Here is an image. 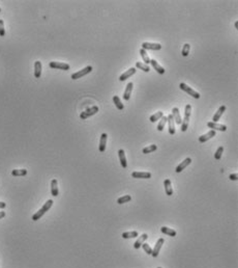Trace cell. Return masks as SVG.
<instances>
[{"label": "cell", "instance_id": "26", "mask_svg": "<svg viewBox=\"0 0 238 268\" xmlns=\"http://www.w3.org/2000/svg\"><path fill=\"white\" fill-rule=\"evenodd\" d=\"M138 236V232L137 231H132V232H124L122 233L121 237L124 239H129V238H135Z\"/></svg>", "mask_w": 238, "mask_h": 268}, {"label": "cell", "instance_id": "8", "mask_svg": "<svg viewBox=\"0 0 238 268\" xmlns=\"http://www.w3.org/2000/svg\"><path fill=\"white\" fill-rule=\"evenodd\" d=\"M207 126L209 128H211V130H219V131H227V126L226 125H222V124H218V123H214V122H208L207 123Z\"/></svg>", "mask_w": 238, "mask_h": 268}, {"label": "cell", "instance_id": "17", "mask_svg": "<svg viewBox=\"0 0 238 268\" xmlns=\"http://www.w3.org/2000/svg\"><path fill=\"white\" fill-rule=\"evenodd\" d=\"M164 185H165V191H166L167 195H172L173 194V188H172V184L171 181L169 179H166L164 181Z\"/></svg>", "mask_w": 238, "mask_h": 268}, {"label": "cell", "instance_id": "41", "mask_svg": "<svg viewBox=\"0 0 238 268\" xmlns=\"http://www.w3.org/2000/svg\"><path fill=\"white\" fill-rule=\"evenodd\" d=\"M4 216H5V212L4 211H0V219L3 218Z\"/></svg>", "mask_w": 238, "mask_h": 268}, {"label": "cell", "instance_id": "14", "mask_svg": "<svg viewBox=\"0 0 238 268\" xmlns=\"http://www.w3.org/2000/svg\"><path fill=\"white\" fill-rule=\"evenodd\" d=\"M136 72H137L136 68H130V70H127L126 72H124L123 74L120 75L119 80H120V81H124V80H126L127 78H130V76H133L134 74H136Z\"/></svg>", "mask_w": 238, "mask_h": 268}, {"label": "cell", "instance_id": "29", "mask_svg": "<svg viewBox=\"0 0 238 268\" xmlns=\"http://www.w3.org/2000/svg\"><path fill=\"white\" fill-rule=\"evenodd\" d=\"M163 117H164L163 111H158L156 114H154L153 115H151V117H150V122L154 123V122H156L158 120H161Z\"/></svg>", "mask_w": 238, "mask_h": 268}, {"label": "cell", "instance_id": "20", "mask_svg": "<svg viewBox=\"0 0 238 268\" xmlns=\"http://www.w3.org/2000/svg\"><path fill=\"white\" fill-rule=\"evenodd\" d=\"M147 238H148V235H147V234H143L142 236H140V237L138 238V240L135 242L134 248H135L136 249L140 248L141 246H142V244H143L144 242H145V240H147Z\"/></svg>", "mask_w": 238, "mask_h": 268}, {"label": "cell", "instance_id": "24", "mask_svg": "<svg viewBox=\"0 0 238 268\" xmlns=\"http://www.w3.org/2000/svg\"><path fill=\"white\" fill-rule=\"evenodd\" d=\"M41 75V62L40 60H36L34 64V76L35 78H40Z\"/></svg>", "mask_w": 238, "mask_h": 268}, {"label": "cell", "instance_id": "30", "mask_svg": "<svg viewBox=\"0 0 238 268\" xmlns=\"http://www.w3.org/2000/svg\"><path fill=\"white\" fill-rule=\"evenodd\" d=\"M12 175L14 177H20V176L27 175V169H14L12 172Z\"/></svg>", "mask_w": 238, "mask_h": 268}, {"label": "cell", "instance_id": "35", "mask_svg": "<svg viewBox=\"0 0 238 268\" xmlns=\"http://www.w3.org/2000/svg\"><path fill=\"white\" fill-rule=\"evenodd\" d=\"M190 44H184L183 48H182V51H181L182 56L186 57L187 55H189V53H190Z\"/></svg>", "mask_w": 238, "mask_h": 268}, {"label": "cell", "instance_id": "10", "mask_svg": "<svg viewBox=\"0 0 238 268\" xmlns=\"http://www.w3.org/2000/svg\"><path fill=\"white\" fill-rule=\"evenodd\" d=\"M167 123L169 124V133L171 135L175 134V122H174V119H173V115L170 114L168 117H167Z\"/></svg>", "mask_w": 238, "mask_h": 268}, {"label": "cell", "instance_id": "19", "mask_svg": "<svg viewBox=\"0 0 238 268\" xmlns=\"http://www.w3.org/2000/svg\"><path fill=\"white\" fill-rule=\"evenodd\" d=\"M133 87H134V83H133V82H130L129 84L126 85V88H125V91H124V94H123V99L125 100V101L130 100V95H132Z\"/></svg>", "mask_w": 238, "mask_h": 268}, {"label": "cell", "instance_id": "18", "mask_svg": "<svg viewBox=\"0 0 238 268\" xmlns=\"http://www.w3.org/2000/svg\"><path fill=\"white\" fill-rule=\"evenodd\" d=\"M51 192L53 196H57L59 194V190H58V182H57L56 179H53L51 182Z\"/></svg>", "mask_w": 238, "mask_h": 268}, {"label": "cell", "instance_id": "7", "mask_svg": "<svg viewBox=\"0 0 238 268\" xmlns=\"http://www.w3.org/2000/svg\"><path fill=\"white\" fill-rule=\"evenodd\" d=\"M142 49L146 50H154V51H158V50L162 49V45L158 44V43H148V42H144L142 44Z\"/></svg>", "mask_w": 238, "mask_h": 268}, {"label": "cell", "instance_id": "33", "mask_svg": "<svg viewBox=\"0 0 238 268\" xmlns=\"http://www.w3.org/2000/svg\"><path fill=\"white\" fill-rule=\"evenodd\" d=\"M167 124V117H163L161 119V122H159V124L158 125V131H163L165 126H166Z\"/></svg>", "mask_w": 238, "mask_h": 268}, {"label": "cell", "instance_id": "34", "mask_svg": "<svg viewBox=\"0 0 238 268\" xmlns=\"http://www.w3.org/2000/svg\"><path fill=\"white\" fill-rule=\"evenodd\" d=\"M130 199H132V196H130V195H123V196H121V198H119L118 199H117V203L121 205V204L127 203V202H130Z\"/></svg>", "mask_w": 238, "mask_h": 268}, {"label": "cell", "instance_id": "16", "mask_svg": "<svg viewBox=\"0 0 238 268\" xmlns=\"http://www.w3.org/2000/svg\"><path fill=\"white\" fill-rule=\"evenodd\" d=\"M107 137H108V135H107V133H103L101 135V140H99V147H98V150L99 152H105V150H106V144H107Z\"/></svg>", "mask_w": 238, "mask_h": 268}, {"label": "cell", "instance_id": "15", "mask_svg": "<svg viewBox=\"0 0 238 268\" xmlns=\"http://www.w3.org/2000/svg\"><path fill=\"white\" fill-rule=\"evenodd\" d=\"M226 109H227V107L225 106V105H222V106L218 109V111L215 112V114L213 115V117H212V122L218 123V121L219 119H221V117H222V115H223L224 112L226 111Z\"/></svg>", "mask_w": 238, "mask_h": 268}, {"label": "cell", "instance_id": "38", "mask_svg": "<svg viewBox=\"0 0 238 268\" xmlns=\"http://www.w3.org/2000/svg\"><path fill=\"white\" fill-rule=\"evenodd\" d=\"M5 35V29H4V22L2 19H0V36Z\"/></svg>", "mask_w": 238, "mask_h": 268}, {"label": "cell", "instance_id": "4", "mask_svg": "<svg viewBox=\"0 0 238 268\" xmlns=\"http://www.w3.org/2000/svg\"><path fill=\"white\" fill-rule=\"evenodd\" d=\"M98 106H92V107H90V108H87L85 111L81 112L80 117L82 120H86L87 117H92V115H94L95 114H98Z\"/></svg>", "mask_w": 238, "mask_h": 268}, {"label": "cell", "instance_id": "12", "mask_svg": "<svg viewBox=\"0 0 238 268\" xmlns=\"http://www.w3.org/2000/svg\"><path fill=\"white\" fill-rule=\"evenodd\" d=\"M213 136H215V131L210 130L209 132L203 134V135H201L200 137H199V141H200L201 143H205V141L209 140V139H211Z\"/></svg>", "mask_w": 238, "mask_h": 268}, {"label": "cell", "instance_id": "42", "mask_svg": "<svg viewBox=\"0 0 238 268\" xmlns=\"http://www.w3.org/2000/svg\"><path fill=\"white\" fill-rule=\"evenodd\" d=\"M235 28H237V29H238V21L235 22Z\"/></svg>", "mask_w": 238, "mask_h": 268}, {"label": "cell", "instance_id": "22", "mask_svg": "<svg viewBox=\"0 0 238 268\" xmlns=\"http://www.w3.org/2000/svg\"><path fill=\"white\" fill-rule=\"evenodd\" d=\"M118 155H119V160H120V164L123 169H126L127 167V161L126 158H125V154L123 150H119L118 151Z\"/></svg>", "mask_w": 238, "mask_h": 268}, {"label": "cell", "instance_id": "9", "mask_svg": "<svg viewBox=\"0 0 238 268\" xmlns=\"http://www.w3.org/2000/svg\"><path fill=\"white\" fill-rule=\"evenodd\" d=\"M164 242H165L164 238H159L158 240V242H156L155 246H154V248L152 249V254H151L154 257V258H156V257L158 256L159 251H161V248H162V246H163Z\"/></svg>", "mask_w": 238, "mask_h": 268}, {"label": "cell", "instance_id": "43", "mask_svg": "<svg viewBox=\"0 0 238 268\" xmlns=\"http://www.w3.org/2000/svg\"><path fill=\"white\" fill-rule=\"evenodd\" d=\"M0 12H1V9H0Z\"/></svg>", "mask_w": 238, "mask_h": 268}, {"label": "cell", "instance_id": "27", "mask_svg": "<svg viewBox=\"0 0 238 268\" xmlns=\"http://www.w3.org/2000/svg\"><path fill=\"white\" fill-rule=\"evenodd\" d=\"M113 102H114L115 106L117 107V109L122 110V109L124 108V105L121 103V101H120V99H119L118 96H114L113 97Z\"/></svg>", "mask_w": 238, "mask_h": 268}, {"label": "cell", "instance_id": "32", "mask_svg": "<svg viewBox=\"0 0 238 268\" xmlns=\"http://www.w3.org/2000/svg\"><path fill=\"white\" fill-rule=\"evenodd\" d=\"M136 67H137L138 69L144 71V72H149V71H150V68H149V65H145V64H142V62H140V61H138L137 64H136Z\"/></svg>", "mask_w": 238, "mask_h": 268}, {"label": "cell", "instance_id": "37", "mask_svg": "<svg viewBox=\"0 0 238 268\" xmlns=\"http://www.w3.org/2000/svg\"><path fill=\"white\" fill-rule=\"evenodd\" d=\"M142 248H143V249H144V251H145V253L147 254V255H151V254H152V249H151V248H150V246H149V244H147V243L144 242V243L142 244Z\"/></svg>", "mask_w": 238, "mask_h": 268}, {"label": "cell", "instance_id": "11", "mask_svg": "<svg viewBox=\"0 0 238 268\" xmlns=\"http://www.w3.org/2000/svg\"><path fill=\"white\" fill-rule=\"evenodd\" d=\"M172 115H173V119H174V122L176 123L177 125H181L182 123V119H181V115H180V112H179V109L177 107H174L172 109Z\"/></svg>", "mask_w": 238, "mask_h": 268}, {"label": "cell", "instance_id": "39", "mask_svg": "<svg viewBox=\"0 0 238 268\" xmlns=\"http://www.w3.org/2000/svg\"><path fill=\"white\" fill-rule=\"evenodd\" d=\"M229 178H230V180H232V181H236L238 179V176H237V174H232V175L229 176Z\"/></svg>", "mask_w": 238, "mask_h": 268}, {"label": "cell", "instance_id": "21", "mask_svg": "<svg viewBox=\"0 0 238 268\" xmlns=\"http://www.w3.org/2000/svg\"><path fill=\"white\" fill-rule=\"evenodd\" d=\"M150 64L154 68V70L158 73V74H164V73H165V69L158 64V61H156L155 59H150Z\"/></svg>", "mask_w": 238, "mask_h": 268}, {"label": "cell", "instance_id": "13", "mask_svg": "<svg viewBox=\"0 0 238 268\" xmlns=\"http://www.w3.org/2000/svg\"><path fill=\"white\" fill-rule=\"evenodd\" d=\"M132 177L136 179H149L151 178V174L147 172H133Z\"/></svg>", "mask_w": 238, "mask_h": 268}, {"label": "cell", "instance_id": "1", "mask_svg": "<svg viewBox=\"0 0 238 268\" xmlns=\"http://www.w3.org/2000/svg\"><path fill=\"white\" fill-rule=\"evenodd\" d=\"M53 203L54 202L52 201V199H48V201L46 202L45 204H44V206L41 207V208L38 210L37 212H36L35 214L32 215V220H34V221H36V220H38L41 218V216H43L44 214L46 213L47 211H49L50 208H51L52 206H53Z\"/></svg>", "mask_w": 238, "mask_h": 268}, {"label": "cell", "instance_id": "25", "mask_svg": "<svg viewBox=\"0 0 238 268\" xmlns=\"http://www.w3.org/2000/svg\"><path fill=\"white\" fill-rule=\"evenodd\" d=\"M161 231H162V233L167 234V235L171 236V237H175V236H176V234H177L175 230H173V229H171V228H167V227L161 228Z\"/></svg>", "mask_w": 238, "mask_h": 268}, {"label": "cell", "instance_id": "2", "mask_svg": "<svg viewBox=\"0 0 238 268\" xmlns=\"http://www.w3.org/2000/svg\"><path fill=\"white\" fill-rule=\"evenodd\" d=\"M190 114H192V106L190 104H187L185 106V114H184V119L182 120L181 123V131L182 132H185L189 128V123H190Z\"/></svg>", "mask_w": 238, "mask_h": 268}, {"label": "cell", "instance_id": "44", "mask_svg": "<svg viewBox=\"0 0 238 268\" xmlns=\"http://www.w3.org/2000/svg\"><path fill=\"white\" fill-rule=\"evenodd\" d=\"M158 268H162V267H158Z\"/></svg>", "mask_w": 238, "mask_h": 268}, {"label": "cell", "instance_id": "6", "mask_svg": "<svg viewBox=\"0 0 238 268\" xmlns=\"http://www.w3.org/2000/svg\"><path fill=\"white\" fill-rule=\"evenodd\" d=\"M50 68L52 69H58V70H63V71H67L69 70V65L65 64V62H60V61H51L49 64Z\"/></svg>", "mask_w": 238, "mask_h": 268}, {"label": "cell", "instance_id": "40", "mask_svg": "<svg viewBox=\"0 0 238 268\" xmlns=\"http://www.w3.org/2000/svg\"><path fill=\"white\" fill-rule=\"evenodd\" d=\"M5 206H6V204L3 203V202H0V209H3L5 208Z\"/></svg>", "mask_w": 238, "mask_h": 268}, {"label": "cell", "instance_id": "23", "mask_svg": "<svg viewBox=\"0 0 238 268\" xmlns=\"http://www.w3.org/2000/svg\"><path fill=\"white\" fill-rule=\"evenodd\" d=\"M190 162H192V159L190 158H186V159H184L183 161L181 162V163H180L178 166L176 167V173H180V172H182V170H183L185 167L187 166V165L189 164H190Z\"/></svg>", "mask_w": 238, "mask_h": 268}, {"label": "cell", "instance_id": "5", "mask_svg": "<svg viewBox=\"0 0 238 268\" xmlns=\"http://www.w3.org/2000/svg\"><path fill=\"white\" fill-rule=\"evenodd\" d=\"M91 71H92V67H91V65H87V67L84 68V69H82V70L78 71V72L74 73V74L72 75V79H74V80L79 79V78L83 77V76L89 74Z\"/></svg>", "mask_w": 238, "mask_h": 268}, {"label": "cell", "instance_id": "31", "mask_svg": "<svg viewBox=\"0 0 238 268\" xmlns=\"http://www.w3.org/2000/svg\"><path fill=\"white\" fill-rule=\"evenodd\" d=\"M156 149H158L156 144H151V146H148V147H146V148H144V149H143V153H144V154L152 153V152L155 151Z\"/></svg>", "mask_w": 238, "mask_h": 268}, {"label": "cell", "instance_id": "3", "mask_svg": "<svg viewBox=\"0 0 238 268\" xmlns=\"http://www.w3.org/2000/svg\"><path fill=\"white\" fill-rule=\"evenodd\" d=\"M179 87H180V89L184 91L185 93H187L189 95H190L192 97H194L195 99H199V98H200V94H199L198 91H196L195 89H193L192 87H190V86H189L187 84H185V83L181 82L179 84Z\"/></svg>", "mask_w": 238, "mask_h": 268}, {"label": "cell", "instance_id": "36", "mask_svg": "<svg viewBox=\"0 0 238 268\" xmlns=\"http://www.w3.org/2000/svg\"><path fill=\"white\" fill-rule=\"evenodd\" d=\"M223 152H224V148L223 147H218V149L216 150L215 154H214V158H215V160H219L222 157V155H223Z\"/></svg>", "mask_w": 238, "mask_h": 268}, {"label": "cell", "instance_id": "28", "mask_svg": "<svg viewBox=\"0 0 238 268\" xmlns=\"http://www.w3.org/2000/svg\"><path fill=\"white\" fill-rule=\"evenodd\" d=\"M140 54H141V56H142V58L144 60V62H145V65H148V64H150V58H149L147 52H146L145 50H144V49H140Z\"/></svg>", "mask_w": 238, "mask_h": 268}]
</instances>
